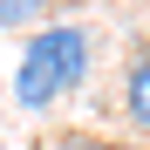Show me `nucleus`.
I'll use <instances>...</instances> for the list:
<instances>
[{
    "instance_id": "1",
    "label": "nucleus",
    "mask_w": 150,
    "mask_h": 150,
    "mask_svg": "<svg viewBox=\"0 0 150 150\" xmlns=\"http://www.w3.org/2000/svg\"><path fill=\"white\" fill-rule=\"evenodd\" d=\"M89 28H75V21H41L28 34L14 62V103L21 109H55L62 96H75L89 82Z\"/></svg>"
},
{
    "instance_id": "2",
    "label": "nucleus",
    "mask_w": 150,
    "mask_h": 150,
    "mask_svg": "<svg viewBox=\"0 0 150 150\" xmlns=\"http://www.w3.org/2000/svg\"><path fill=\"white\" fill-rule=\"evenodd\" d=\"M123 116L150 137V48L130 55V68H123Z\"/></svg>"
},
{
    "instance_id": "3",
    "label": "nucleus",
    "mask_w": 150,
    "mask_h": 150,
    "mask_svg": "<svg viewBox=\"0 0 150 150\" xmlns=\"http://www.w3.org/2000/svg\"><path fill=\"white\" fill-rule=\"evenodd\" d=\"M48 14V0H0V28H34Z\"/></svg>"
},
{
    "instance_id": "4",
    "label": "nucleus",
    "mask_w": 150,
    "mask_h": 150,
    "mask_svg": "<svg viewBox=\"0 0 150 150\" xmlns=\"http://www.w3.org/2000/svg\"><path fill=\"white\" fill-rule=\"evenodd\" d=\"M62 150H116V143H103V137H68Z\"/></svg>"
},
{
    "instance_id": "5",
    "label": "nucleus",
    "mask_w": 150,
    "mask_h": 150,
    "mask_svg": "<svg viewBox=\"0 0 150 150\" xmlns=\"http://www.w3.org/2000/svg\"><path fill=\"white\" fill-rule=\"evenodd\" d=\"M116 150H150V143H116Z\"/></svg>"
}]
</instances>
